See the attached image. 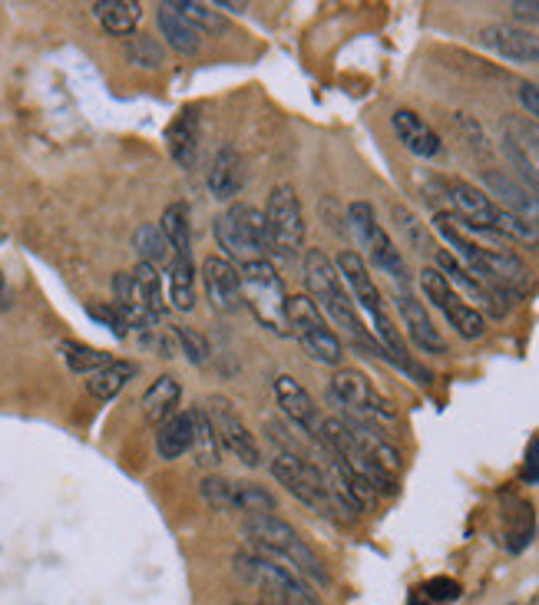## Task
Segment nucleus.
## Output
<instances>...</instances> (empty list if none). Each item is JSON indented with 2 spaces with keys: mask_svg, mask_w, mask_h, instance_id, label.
<instances>
[{
  "mask_svg": "<svg viewBox=\"0 0 539 605\" xmlns=\"http://www.w3.org/2000/svg\"><path fill=\"white\" fill-rule=\"evenodd\" d=\"M305 282H308V295L315 298V305L321 308V315H328L338 328H344L354 338V344H364V348H371L374 354H381V344L374 341V334L364 328L361 321V311L354 305L348 285H344V278L338 275V265H334V258H328L321 248H308L305 252Z\"/></svg>",
  "mask_w": 539,
  "mask_h": 605,
  "instance_id": "nucleus-1",
  "label": "nucleus"
},
{
  "mask_svg": "<svg viewBox=\"0 0 539 605\" xmlns=\"http://www.w3.org/2000/svg\"><path fill=\"white\" fill-rule=\"evenodd\" d=\"M242 533L249 539V546L258 549V553H268V556H278L282 563H288L298 576H305L311 586L318 589H331V572L325 566L315 549H311L301 533L288 520L275 513H265V516H245L242 520Z\"/></svg>",
  "mask_w": 539,
  "mask_h": 605,
  "instance_id": "nucleus-2",
  "label": "nucleus"
},
{
  "mask_svg": "<svg viewBox=\"0 0 539 605\" xmlns=\"http://www.w3.org/2000/svg\"><path fill=\"white\" fill-rule=\"evenodd\" d=\"M242 298L262 328H268L272 334H282V338H291V328H288L291 295L285 291V278L278 275V268L268 262V258L242 265Z\"/></svg>",
  "mask_w": 539,
  "mask_h": 605,
  "instance_id": "nucleus-3",
  "label": "nucleus"
},
{
  "mask_svg": "<svg viewBox=\"0 0 539 605\" xmlns=\"http://www.w3.org/2000/svg\"><path fill=\"white\" fill-rule=\"evenodd\" d=\"M235 569H239L242 579H249L252 586L262 589L265 596H278L295 605H321L318 589L311 586L305 576H298L288 563H282L278 556L258 553V549L249 546L235 556Z\"/></svg>",
  "mask_w": 539,
  "mask_h": 605,
  "instance_id": "nucleus-4",
  "label": "nucleus"
},
{
  "mask_svg": "<svg viewBox=\"0 0 539 605\" xmlns=\"http://www.w3.org/2000/svg\"><path fill=\"white\" fill-rule=\"evenodd\" d=\"M328 401L341 407V417L368 420V424H374V427L394 424L397 420L394 404L377 391L368 374L354 371V367H338V371L331 374Z\"/></svg>",
  "mask_w": 539,
  "mask_h": 605,
  "instance_id": "nucleus-5",
  "label": "nucleus"
},
{
  "mask_svg": "<svg viewBox=\"0 0 539 605\" xmlns=\"http://www.w3.org/2000/svg\"><path fill=\"white\" fill-rule=\"evenodd\" d=\"M272 477L282 483L295 500L311 506V510L321 513V516H331L334 520L338 513H348L338 503V496L331 493V486L325 480V473H321V467L308 463L305 457H298V453H291V450L278 453V457L272 460Z\"/></svg>",
  "mask_w": 539,
  "mask_h": 605,
  "instance_id": "nucleus-6",
  "label": "nucleus"
},
{
  "mask_svg": "<svg viewBox=\"0 0 539 605\" xmlns=\"http://www.w3.org/2000/svg\"><path fill=\"white\" fill-rule=\"evenodd\" d=\"M215 242L219 248H225L229 262L249 265L265 258L268 252V229H265V215L252 209V205L232 202L219 219H215Z\"/></svg>",
  "mask_w": 539,
  "mask_h": 605,
  "instance_id": "nucleus-7",
  "label": "nucleus"
},
{
  "mask_svg": "<svg viewBox=\"0 0 539 605\" xmlns=\"http://www.w3.org/2000/svg\"><path fill=\"white\" fill-rule=\"evenodd\" d=\"M348 222H351L354 239H358L361 248H364V255L371 258V265L381 268L384 275H391L394 285H401V288L411 285V268H407L401 248L394 245V239L387 235V229L377 222L374 205L361 202V199L351 202L348 205Z\"/></svg>",
  "mask_w": 539,
  "mask_h": 605,
  "instance_id": "nucleus-8",
  "label": "nucleus"
},
{
  "mask_svg": "<svg viewBox=\"0 0 539 605\" xmlns=\"http://www.w3.org/2000/svg\"><path fill=\"white\" fill-rule=\"evenodd\" d=\"M288 328H291V338H298L301 348H305L318 364H328V367L341 364L344 344L338 334L331 331L328 318L321 315V308L315 305L311 295L288 298Z\"/></svg>",
  "mask_w": 539,
  "mask_h": 605,
  "instance_id": "nucleus-9",
  "label": "nucleus"
},
{
  "mask_svg": "<svg viewBox=\"0 0 539 605\" xmlns=\"http://www.w3.org/2000/svg\"><path fill=\"white\" fill-rule=\"evenodd\" d=\"M262 215L268 229V252L282 258H298L305 252V215H301V199L295 186H288V182L275 186Z\"/></svg>",
  "mask_w": 539,
  "mask_h": 605,
  "instance_id": "nucleus-10",
  "label": "nucleus"
},
{
  "mask_svg": "<svg viewBox=\"0 0 539 605\" xmlns=\"http://www.w3.org/2000/svg\"><path fill=\"white\" fill-rule=\"evenodd\" d=\"M420 288H424V298L450 321V328H454L460 338L480 341L483 334H487L483 311L477 305H467V301L457 295V288L450 285L437 268H424V272H420Z\"/></svg>",
  "mask_w": 539,
  "mask_h": 605,
  "instance_id": "nucleus-11",
  "label": "nucleus"
},
{
  "mask_svg": "<svg viewBox=\"0 0 539 605\" xmlns=\"http://www.w3.org/2000/svg\"><path fill=\"white\" fill-rule=\"evenodd\" d=\"M206 414L212 420V430L219 437V447L229 450L235 460H242L245 467H258L262 463V447H258L255 434L249 430V424L242 420V414L235 410V404L229 397L212 394L206 401Z\"/></svg>",
  "mask_w": 539,
  "mask_h": 605,
  "instance_id": "nucleus-12",
  "label": "nucleus"
},
{
  "mask_svg": "<svg viewBox=\"0 0 539 605\" xmlns=\"http://www.w3.org/2000/svg\"><path fill=\"white\" fill-rule=\"evenodd\" d=\"M334 265H338V275L344 278V285H348L358 311H364V315H368L374 324H381L384 318H391L384 311L381 288L374 285V275L368 272V262H364L358 252L344 248V252H338V258H334Z\"/></svg>",
  "mask_w": 539,
  "mask_h": 605,
  "instance_id": "nucleus-13",
  "label": "nucleus"
},
{
  "mask_svg": "<svg viewBox=\"0 0 539 605\" xmlns=\"http://www.w3.org/2000/svg\"><path fill=\"white\" fill-rule=\"evenodd\" d=\"M202 285H206L209 305L219 311V315H235V311L245 305L242 272L229 262V258H222V255L202 258Z\"/></svg>",
  "mask_w": 539,
  "mask_h": 605,
  "instance_id": "nucleus-14",
  "label": "nucleus"
},
{
  "mask_svg": "<svg viewBox=\"0 0 539 605\" xmlns=\"http://www.w3.org/2000/svg\"><path fill=\"white\" fill-rule=\"evenodd\" d=\"M394 305H397V315H401L404 328H407V338L414 341V348H417V351L434 354V358H440V354H447V341H444V334H440L437 324L430 321L427 308H424V301L414 298L407 288H401V291H394Z\"/></svg>",
  "mask_w": 539,
  "mask_h": 605,
  "instance_id": "nucleus-15",
  "label": "nucleus"
},
{
  "mask_svg": "<svg viewBox=\"0 0 539 605\" xmlns=\"http://www.w3.org/2000/svg\"><path fill=\"white\" fill-rule=\"evenodd\" d=\"M447 199H450V205H454V215L463 225L493 232L500 205L493 202L480 186H473V182H467V179H450L447 182Z\"/></svg>",
  "mask_w": 539,
  "mask_h": 605,
  "instance_id": "nucleus-16",
  "label": "nucleus"
},
{
  "mask_svg": "<svg viewBox=\"0 0 539 605\" xmlns=\"http://www.w3.org/2000/svg\"><path fill=\"white\" fill-rule=\"evenodd\" d=\"M272 391H275V404H278V410L295 424L298 430H305V434H311L318 440V427H321V417H318V407H315V401H311V394L301 387V381L298 377H291V374H278L275 377V384H272Z\"/></svg>",
  "mask_w": 539,
  "mask_h": 605,
  "instance_id": "nucleus-17",
  "label": "nucleus"
},
{
  "mask_svg": "<svg viewBox=\"0 0 539 605\" xmlns=\"http://www.w3.org/2000/svg\"><path fill=\"white\" fill-rule=\"evenodd\" d=\"M477 40L487 50H493L503 60L513 63H539V37L513 24H487L477 34Z\"/></svg>",
  "mask_w": 539,
  "mask_h": 605,
  "instance_id": "nucleus-18",
  "label": "nucleus"
},
{
  "mask_svg": "<svg viewBox=\"0 0 539 605\" xmlns=\"http://www.w3.org/2000/svg\"><path fill=\"white\" fill-rule=\"evenodd\" d=\"M391 126H394V136L401 139V146L407 149V153H414L420 159L444 156V143H440L437 129L430 126L420 113H414V110H394Z\"/></svg>",
  "mask_w": 539,
  "mask_h": 605,
  "instance_id": "nucleus-19",
  "label": "nucleus"
},
{
  "mask_svg": "<svg viewBox=\"0 0 539 605\" xmlns=\"http://www.w3.org/2000/svg\"><path fill=\"white\" fill-rule=\"evenodd\" d=\"M199 139H202V116L196 106H186L172 126L166 129V143H169V156L179 169H196V156H199Z\"/></svg>",
  "mask_w": 539,
  "mask_h": 605,
  "instance_id": "nucleus-20",
  "label": "nucleus"
},
{
  "mask_svg": "<svg viewBox=\"0 0 539 605\" xmlns=\"http://www.w3.org/2000/svg\"><path fill=\"white\" fill-rule=\"evenodd\" d=\"M483 182L490 186L493 196L503 199L500 209L520 215V219L533 222L536 229H539V199L533 196L530 189L520 186V182H513L510 176H503V172H483Z\"/></svg>",
  "mask_w": 539,
  "mask_h": 605,
  "instance_id": "nucleus-21",
  "label": "nucleus"
},
{
  "mask_svg": "<svg viewBox=\"0 0 539 605\" xmlns=\"http://www.w3.org/2000/svg\"><path fill=\"white\" fill-rule=\"evenodd\" d=\"M156 24H159V34L166 37V43L179 53V57H196V53H199L202 34L189 24L186 17L179 14L176 7H172V0L159 4V10H156Z\"/></svg>",
  "mask_w": 539,
  "mask_h": 605,
  "instance_id": "nucleus-22",
  "label": "nucleus"
},
{
  "mask_svg": "<svg viewBox=\"0 0 539 605\" xmlns=\"http://www.w3.org/2000/svg\"><path fill=\"white\" fill-rule=\"evenodd\" d=\"M242 189V156L235 146H222L209 166V192L212 199L229 202Z\"/></svg>",
  "mask_w": 539,
  "mask_h": 605,
  "instance_id": "nucleus-23",
  "label": "nucleus"
},
{
  "mask_svg": "<svg viewBox=\"0 0 539 605\" xmlns=\"http://www.w3.org/2000/svg\"><path fill=\"white\" fill-rule=\"evenodd\" d=\"M179 401H182V384L179 377L172 374H159L153 384H149V391L143 394V414L149 424H166L169 417L179 414Z\"/></svg>",
  "mask_w": 539,
  "mask_h": 605,
  "instance_id": "nucleus-24",
  "label": "nucleus"
},
{
  "mask_svg": "<svg viewBox=\"0 0 539 605\" xmlns=\"http://www.w3.org/2000/svg\"><path fill=\"white\" fill-rule=\"evenodd\" d=\"M93 17L100 20V27L110 37H133L139 27V17H143V7L136 0H96Z\"/></svg>",
  "mask_w": 539,
  "mask_h": 605,
  "instance_id": "nucleus-25",
  "label": "nucleus"
},
{
  "mask_svg": "<svg viewBox=\"0 0 539 605\" xmlns=\"http://www.w3.org/2000/svg\"><path fill=\"white\" fill-rule=\"evenodd\" d=\"M189 417H192V447L189 453L196 457V463L202 470H215L222 463V447H219V437L212 430V420L206 414V407L196 404L189 407Z\"/></svg>",
  "mask_w": 539,
  "mask_h": 605,
  "instance_id": "nucleus-26",
  "label": "nucleus"
},
{
  "mask_svg": "<svg viewBox=\"0 0 539 605\" xmlns=\"http://www.w3.org/2000/svg\"><path fill=\"white\" fill-rule=\"evenodd\" d=\"M169 305L176 311L196 308V258L192 252L172 255L169 265Z\"/></svg>",
  "mask_w": 539,
  "mask_h": 605,
  "instance_id": "nucleus-27",
  "label": "nucleus"
},
{
  "mask_svg": "<svg viewBox=\"0 0 539 605\" xmlns=\"http://www.w3.org/2000/svg\"><path fill=\"white\" fill-rule=\"evenodd\" d=\"M136 374H139L136 361H110L106 367H100V371H93L86 377V391H90L96 401H113Z\"/></svg>",
  "mask_w": 539,
  "mask_h": 605,
  "instance_id": "nucleus-28",
  "label": "nucleus"
},
{
  "mask_svg": "<svg viewBox=\"0 0 539 605\" xmlns=\"http://www.w3.org/2000/svg\"><path fill=\"white\" fill-rule=\"evenodd\" d=\"M192 447V417L189 410H182V414L169 417L166 424H159V434H156V453L163 460H179L186 457Z\"/></svg>",
  "mask_w": 539,
  "mask_h": 605,
  "instance_id": "nucleus-29",
  "label": "nucleus"
},
{
  "mask_svg": "<svg viewBox=\"0 0 539 605\" xmlns=\"http://www.w3.org/2000/svg\"><path fill=\"white\" fill-rule=\"evenodd\" d=\"M159 232L166 235L172 255H186V252H192V225H189V209H186V202H172V205H166L163 219H159Z\"/></svg>",
  "mask_w": 539,
  "mask_h": 605,
  "instance_id": "nucleus-30",
  "label": "nucleus"
},
{
  "mask_svg": "<svg viewBox=\"0 0 539 605\" xmlns=\"http://www.w3.org/2000/svg\"><path fill=\"white\" fill-rule=\"evenodd\" d=\"M510 510H506V549L510 553H523L526 546L533 543V529H536V516H533V506L520 500V496H510Z\"/></svg>",
  "mask_w": 539,
  "mask_h": 605,
  "instance_id": "nucleus-31",
  "label": "nucleus"
},
{
  "mask_svg": "<svg viewBox=\"0 0 539 605\" xmlns=\"http://www.w3.org/2000/svg\"><path fill=\"white\" fill-rule=\"evenodd\" d=\"M232 493H235V510L245 513V516H265V513H275V510H278L275 493L265 490L262 483L235 480V483H232Z\"/></svg>",
  "mask_w": 539,
  "mask_h": 605,
  "instance_id": "nucleus-32",
  "label": "nucleus"
},
{
  "mask_svg": "<svg viewBox=\"0 0 539 605\" xmlns=\"http://www.w3.org/2000/svg\"><path fill=\"white\" fill-rule=\"evenodd\" d=\"M133 282H136V288H139V295H143L146 311L159 321V318L166 315V301H163V278H159L156 265L139 262V265L133 268Z\"/></svg>",
  "mask_w": 539,
  "mask_h": 605,
  "instance_id": "nucleus-33",
  "label": "nucleus"
},
{
  "mask_svg": "<svg viewBox=\"0 0 539 605\" xmlns=\"http://www.w3.org/2000/svg\"><path fill=\"white\" fill-rule=\"evenodd\" d=\"M126 60L133 63L136 70H163L166 67V50L163 43L156 37H146V34H133L126 40Z\"/></svg>",
  "mask_w": 539,
  "mask_h": 605,
  "instance_id": "nucleus-34",
  "label": "nucleus"
},
{
  "mask_svg": "<svg viewBox=\"0 0 539 605\" xmlns=\"http://www.w3.org/2000/svg\"><path fill=\"white\" fill-rule=\"evenodd\" d=\"M391 215H394L397 229H401V235L407 239V245L414 248V252H420V255H434V252H437L434 239H430V232H427V225L420 222L417 215L407 209V205L394 202V205H391Z\"/></svg>",
  "mask_w": 539,
  "mask_h": 605,
  "instance_id": "nucleus-35",
  "label": "nucleus"
},
{
  "mask_svg": "<svg viewBox=\"0 0 539 605\" xmlns=\"http://www.w3.org/2000/svg\"><path fill=\"white\" fill-rule=\"evenodd\" d=\"M60 354L73 374H86V377L113 361L106 351H96L90 344H80V341H60Z\"/></svg>",
  "mask_w": 539,
  "mask_h": 605,
  "instance_id": "nucleus-36",
  "label": "nucleus"
},
{
  "mask_svg": "<svg viewBox=\"0 0 539 605\" xmlns=\"http://www.w3.org/2000/svg\"><path fill=\"white\" fill-rule=\"evenodd\" d=\"M172 7H176L202 37H206V34H222V30L229 27V20H225L219 10H212L209 4H199V0H172Z\"/></svg>",
  "mask_w": 539,
  "mask_h": 605,
  "instance_id": "nucleus-37",
  "label": "nucleus"
},
{
  "mask_svg": "<svg viewBox=\"0 0 539 605\" xmlns=\"http://www.w3.org/2000/svg\"><path fill=\"white\" fill-rule=\"evenodd\" d=\"M133 248L139 255V262H149V265H159L169 255V242H166V235L159 232V225H139L133 235Z\"/></svg>",
  "mask_w": 539,
  "mask_h": 605,
  "instance_id": "nucleus-38",
  "label": "nucleus"
},
{
  "mask_svg": "<svg viewBox=\"0 0 539 605\" xmlns=\"http://www.w3.org/2000/svg\"><path fill=\"white\" fill-rule=\"evenodd\" d=\"M493 232H497L500 239H513L520 245H539V229H536V225L520 219V215L506 212V209L497 212V225H493Z\"/></svg>",
  "mask_w": 539,
  "mask_h": 605,
  "instance_id": "nucleus-39",
  "label": "nucleus"
},
{
  "mask_svg": "<svg viewBox=\"0 0 539 605\" xmlns=\"http://www.w3.org/2000/svg\"><path fill=\"white\" fill-rule=\"evenodd\" d=\"M199 493L215 513H239L235 510V493H232V480L225 477H202Z\"/></svg>",
  "mask_w": 539,
  "mask_h": 605,
  "instance_id": "nucleus-40",
  "label": "nucleus"
},
{
  "mask_svg": "<svg viewBox=\"0 0 539 605\" xmlns=\"http://www.w3.org/2000/svg\"><path fill=\"white\" fill-rule=\"evenodd\" d=\"M506 153H510V162L516 166V172H520L523 182L530 186V192L539 199V166L530 159V153L523 149V143H516L513 136H506Z\"/></svg>",
  "mask_w": 539,
  "mask_h": 605,
  "instance_id": "nucleus-41",
  "label": "nucleus"
},
{
  "mask_svg": "<svg viewBox=\"0 0 539 605\" xmlns=\"http://www.w3.org/2000/svg\"><path fill=\"white\" fill-rule=\"evenodd\" d=\"M172 334H176L182 354H186L192 364H206L209 361V344L196 328H189V324H176V331H172Z\"/></svg>",
  "mask_w": 539,
  "mask_h": 605,
  "instance_id": "nucleus-42",
  "label": "nucleus"
},
{
  "mask_svg": "<svg viewBox=\"0 0 539 605\" xmlns=\"http://www.w3.org/2000/svg\"><path fill=\"white\" fill-rule=\"evenodd\" d=\"M424 596L430 599V602H454V599H460V582H454V579H447V576H440V579H427L424 582Z\"/></svg>",
  "mask_w": 539,
  "mask_h": 605,
  "instance_id": "nucleus-43",
  "label": "nucleus"
},
{
  "mask_svg": "<svg viewBox=\"0 0 539 605\" xmlns=\"http://www.w3.org/2000/svg\"><path fill=\"white\" fill-rule=\"evenodd\" d=\"M86 311H90V318H96L100 324H106V328H110L116 338H126V334H129L126 321H123L120 311H116V305H90Z\"/></svg>",
  "mask_w": 539,
  "mask_h": 605,
  "instance_id": "nucleus-44",
  "label": "nucleus"
},
{
  "mask_svg": "<svg viewBox=\"0 0 539 605\" xmlns=\"http://www.w3.org/2000/svg\"><path fill=\"white\" fill-rule=\"evenodd\" d=\"M520 103H523L526 113L536 116V120H539V86H536V83H523V86H520Z\"/></svg>",
  "mask_w": 539,
  "mask_h": 605,
  "instance_id": "nucleus-45",
  "label": "nucleus"
},
{
  "mask_svg": "<svg viewBox=\"0 0 539 605\" xmlns=\"http://www.w3.org/2000/svg\"><path fill=\"white\" fill-rule=\"evenodd\" d=\"M526 483H539V440H533L530 450H526V467H523Z\"/></svg>",
  "mask_w": 539,
  "mask_h": 605,
  "instance_id": "nucleus-46",
  "label": "nucleus"
},
{
  "mask_svg": "<svg viewBox=\"0 0 539 605\" xmlns=\"http://www.w3.org/2000/svg\"><path fill=\"white\" fill-rule=\"evenodd\" d=\"M215 10H232V14H245V4H229V0H215Z\"/></svg>",
  "mask_w": 539,
  "mask_h": 605,
  "instance_id": "nucleus-47",
  "label": "nucleus"
},
{
  "mask_svg": "<svg viewBox=\"0 0 539 605\" xmlns=\"http://www.w3.org/2000/svg\"><path fill=\"white\" fill-rule=\"evenodd\" d=\"M10 305V295H7V282H4V272H0V311Z\"/></svg>",
  "mask_w": 539,
  "mask_h": 605,
  "instance_id": "nucleus-48",
  "label": "nucleus"
},
{
  "mask_svg": "<svg viewBox=\"0 0 539 605\" xmlns=\"http://www.w3.org/2000/svg\"><path fill=\"white\" fill-rule=\"evenodd\" d=\"M258 605H295V602H288V599H278V596H262V602Z\"/></svg>",
  "mask_w": 539,
  "mask_h": 605,
  "instance_id": "nucleus-49",
  "label": "nucleus"
}]
</instances>
